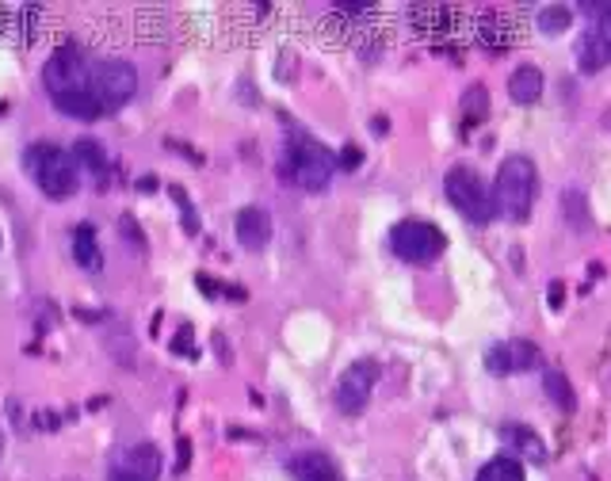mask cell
<instances>
[{"label":"cell","instance_id":"obj_1","mask_svg":"<svg viewBox=\"0 0 611 481\" xmlns=\"http://www.w3.org/2000/svg\"><path fill=\"white\" fill-rule=\"evenodd\" d=\"M92 69H96V62L88 58V54L81 46H58L46 58L43 65V84L50 92L54 107L62 111V115L69 119H100V107L96 100H92Z\"/></svg>","mask_w":611,"mask_h":481},{"label":"cell","instance_id":"obj_2","mask_svg":"<svg viewBox=\"0 0 611 481\" xmlns=\"http://www.w3.org/2000/svg\"><path fill=\"white\" fill-rule=\"evenodd\" d=\"M24 164H27V176L34 180V188H39L46 199H54V202L73 199L77 188H81L77 161H73V153H65L62 145L34 142V145H27Z\"/></svg>","mask_w":611,"mask_h":481},{"label":"cell","instance_id":"obj_3","mask_svg":"<svg viewBox=\"0 0 611 481\" xmlns=\"http://www.w3.org/2000/svg\"><path fill=\"white\" fill-rule=\"evenodd\" d=\"M535 195H539V172H535V161L512 153L505 157V164L497 169V183H493V202L497 214H505L508 221H524L535 207Z\"/></svg>","mask_w":611,"mask_h":481},{"label":"cell","instance_id":"obj_4","mask_svg":"<svg viewBox=\"0 0 611 481\" xmlns=\"http://www.w3.org/2000/svg\"><path fill=\"white\" fill-rule=\"evenodd\" d=\"M280 172L306 191H325L332 172H337V153H329L321 142H313L306 134H291Z\"/></svg>","mask_w":611,"mask_h":481},{"label":"cell","instance_id":"obj_5","mask_svg":"<svg viewBox=\"0 0 611 481\" xmlns=\"http://www.w3.org/2000/svg\"><path fill=\"white\" fill-rule=\"evenodd\" d=\"M443 191H448L451 207L470 218L474 226H489V221L497 218V202H493V188L486 180H481L474 169H467V164H458V169L448 172V180H443Z\"/></svg>","mask_w":611,"mask_h":481},{"label":"cell","instance_id":"obj_6","mask_svg":"<svg viewBox=\"0 0 611 481\" xmlns=\"http://www.w3.org/2000/svg\"><path fill=\"white\" fill-rule=\"evenodd\" d=\"M390 245L394 252L401 256L405 264H436L443 249H448V237H443L439 226H432V221H424V218H405L398 221V226L390 230Z\"/></svg>","mask_w":611,"mask_h":481},{"label":"cell","instance_id":"obj_7","mask_svg":"<svg viewBox=\"0 0 611 481\" xmlns=\"http://www.w3.org/2000/svg\"><path fill=\"white\" fill-rule=\"evenodd\" d=\"M138 92V69L123 58H107V62H96L92 69V100H96L100 115L107 111H119L134 100Z\"/></svg>","mask_w":611,"mask_h":481},{"label":"cell","instance_id":"obj_8","mask_svg":"<svg viewBox=\"0 0 611 481\" xmlns=\"http://www.w3.org/2000/svg\"><path fill=\"white\" fill-rule=\"evenodd\" d=\"M375 382H379V363L375 359H356V363H351L348 371L340 375V382H337L340 413H348V417L363 413L367 401H371V394H375Z\"/></svg>","mask_w":611,"mask_h":481},{"label":"cell","instance_id":"obj_9","mask_svg":"<svg viewBox=\"0 0 611 481\" xmlns=\"http://www.w3.org/2000/svg\"><path fill=\"white\" fill-rule=\"evenodd\" d=\"M161 477V447L157 443H134L111 462L107 481H157Z\"/></svg>","mask_w":611,"mask_h":481},{"label":"cell","instance_id":"obj_10","mask_svg":"<svg viewBox=\"0 0 611 481\" xmlns=\"http://www.w3.org/2000/svg\"><path fill=\"white\" fill-rule=\"evenodd\" d=\"M539 363V348L531 340H505L493 344L486 351V367L493 375H512V371H527V367Z\"/></svg>","mask_w":611,"mask_h":481},{"label":"cell","instance_id":"obj_11","mask_svg":"<svg viewBox=\"0 0 611 481\" xmlns=\"http://www.w3.org/2000/svg\"><path fill=\"white\" fill-rule=\"evenodd\" d=\"M233 233L241 240V249H249V252H261L268 249V240H271V218L264 207H245L237 214L233 221Z\"/></svg>","mask_w":611,"mask_h":481},{"label":"cell","instance_id":"obj_12","mask_svg":"<svg viewBox=\"0 0 611 481\" xmlns=\"http://www.w3.org/2000/svg\"><path fill=\"white\" fill-rule=\"evenodd\" d=\"M291 477L294 481H344L340 466L325 451H299L291 458Z\"/></svg>","mask_w":611,"mask_h":481},{"label":"cell","instance_id":"obj_13","mask_svg":"<svg viewBox=\"0 0 611 481\" xmlns=\"http://www.w3.org/2000/svg\"><path fill=\"white\" fill-rule=\"evenodd\" d=\"M73 260H77L84 271L103 268V252H100V240H96L92 221H77V226H73Z\"/></svg>","mask_w":611,"mask_h":481},{"label":"cell","instance_id":"obj_14","mask_svg":"<svg viewBox=\"0 0 611 481\" xmlns=\"http://www.w3.org/2000/svg\"><path fill=\"white\" fill-rule=\"evenodd\" d=\"M455 12L458 8H448V5H417V8H409L413 27L424 34V39H439V34L455 24Z\"/></svg>","mask_w":611,"mask_h":481},{"label":"cell","instance_id":"obj_15","mask_svg":"<svg viewBox=\"0 0 611 481\" xmlns=\"http://www.w3.org/2000/svg\"><path fill=\"white\" fill-rule=\"evenodd\" d=\"M607 62H611V39H607V34H600L596 27L585 31L581 43H577V65L585 73H600Z\"/></svg>","mask_w":611,"mask_h":481},{"label":"cell","instance_id":"obj_16","mask_svg":"<svg viewBox=\"0 0 611 481\" xmlns=\"http://www.w3.org/2000/svg\"><path fill=\"white\" fill-rule=\"evenodd\" d=\"M508 96H512V103H520V107L539 103V96H543V73L535 69V65H520L508 77Z\"/></svg>","mask_w":611,"mask_h":481},{"label":"cell","instance_id":"obj_17","mask_svg":"<svg viewBox=\"0 0 611 481\" xmlns=\"http://www.w3.org/2000/svg\"><path fill=\"white\" fill-rule=\"evenodd\" d=\"M73 161H77V169H81V172L96 176V183L107 180V153H103V145H100V142L77 138V142H73Z\"/></svg>","mask_w":611,"mask_h":481},{"label":"cell","instance_id":"obj_18","mask_svg":"<svg viewBox=\"0 0 611 481\" xmlns=\"http://www.w3.org/2000/svg\"><path fill=\"white\" fill-rule=\"evenodd\" d=\"M501 436L512 443V447L516 451H524L531 462H543L547 458V447H543V439L539 436H535L531 428H527V424H505V428H501Z\"/></svg>","mask_w":611,"mask_h":481},{"label":"cell","instance_id":"obj_19","mask_svg":"<svg viewBox=\"0 0 611 481\" xmlns=\"http://www.w3.org/2000/svg\"><path fill=\"white\" fill-rule=\"evenodd\" d=\"M478 481H527V474H524V462L520 458L497 455V458H489L486 466L478 470Z\"/></svg>","mask_w":611,"mask_h":481},{"label":"cell","instance_id":"obj_20","mask_svg":"<svg viewBox=\"0 0 611 481\" xmlns=\"http://www.w3.org/2000/svg\"><path fill=\"white\" fill-rule=\"evenodd\" d=\"M478 39L493 46V50H505L512 43V31L505 27V15L501 12H481V20H478Z\"/></svg>","mask_w":611,"mask_h":481},{"label":"cell","instance_id":"obj_21","mask_svg":"<svg viewBox=\"0 0 611 481\" xmlns=\"http://www.w3.org/2000/svg\"><path fill=\"white\" fill-rule=\"evenodd\" d=\"M543 390H547V398L558 405L562 413H573V409H577V394H573V386H569V378H566L562 371H547Z\"/></svg>","mask_w":611,"mask_h":481},{"label":"cell","instance_id":"obj_22","mask_svg":"<svg viewBox=\"0 0 611 481\" xmlns=\"http://www.w3.org/2000/svg\"><path fill=\"white\" fill-rule=\"evenodd\" d=\"M569 24H573V12L566 5H547L539 12V31H547V34H562Z\"/></svg>","mask_w":611,"mask_h":481},{"label":"cell","instance_id":"obj_23","mask_svg":"<svg viewBox=\"0 0 611 481\" xmlns=\"http://www.w3.org/2000/svg\"><path fill=\"white\" fill-rule=\"evenodd\" d=\"M566 211H569V221L573 230H588V211H585V195L577 188L566 191Z\"/></svg>","mask_w":611,"mask_h":481},{"label":"cell","instance_id":"obj_24","mask_svg":"<svg viewBox=\"0 0 611 481\" xmlns=\"http://www.w3.org/2000/svg\"><path fill=\"white\" fill-rule=\"evenodd\" d=\"M462 103H467V119H481V115H486V103H489V92L481 84H474V88H467Z\"/></svg>","mask_w":611,"mask_h":481},{"label":"cell","instance_id":"obj_25","mask_svg":"<svg viewBox=\"0 0 611 481\" xmlns=\"http://www.w3.org/2000/svg\"><path fill=\"white\" fill-rule=\"evenodd\" d=\"M119 233H123L126 245H134V252H145V237H142L138 221H134L131 214H123V218H119Z\"/></svg>","mask_w":611,"mask_h":481},{"label":"cell","instance_id":"obj_26","mask_svg":"<svg viewBox=\"0 0 611 481\" xmlns=\"http://www.w3.org/2000/svg\"><path fill=\"white\" fill-rule=\"evenodd\" d=\"M581 12H588L592 20H596V31H600V34H607V39H611V5H596V0H592V5H588V0H585V5H581Z\"/></svg>","mask_w":611,"mask_h":481},{"label":"cell","instance_id":"obj_27","mask_svg":"<svg viewBox=\"0 0 611 481\" xmlns=\"http://www.w3.org/2000/svg\"><path fill=\"white\" fill-rule=\"evenodd\" d=\"M172 351H176V356H195V332H192V325H183L172 337Z\"/></svg>","mask_w":611,"mask_h":481},{"label":"cell","instance_id":"obj_28","mask_svg":"<svg viewBox=\"0 0 611 481\" xmlns=\"http://www.w3.org/2000/svg\"><path fill=\"white\" fill-rule=\"evenodd\" d=\"M172 199H176V207L183 211V230H188V233H199V218H195V211L188 207V199H183V188H172Z\"/></svg>","mask_w":611,"mask_h":481},{"label":"cell","instance_id":"obj_29","mask_svg":"<svg viewBox=\"0 0 611 481\" xmlns=\"http://www.w3.org/2000/svg\"><path fill=\"white\" fill-rule=\"evenodd\" d=\"M360 164H363L360 145H344V150H340V157H337V169H344V172H356Z\"/></svg>","mask_w":611,"mask_h":481},{"label":"cell","instance_id":"obj_30","mask_svg":"<svg viewBox=\"0 0 611 481\" xmlns=\"http://www.w3.org/2000/svg\"><path fill=\"white\" fill-rule=\"evenodd\" d=\"M188 462H192V439H180L176 443V474L188 470Z\"/></svg>","mask_w":611,"mask_h":481},{"label":"cell","instance_id":"obj_31","mask_svg":"<svg viewBox=\"0 0 611 481\" xmlns=\"http://www.w3.org/2000/svg\"><path fill=\"white\" fill-rule=\"evenodd\" d=\"M332 12H340V15H367V12H375V5H367V0H360V5H332Z\"/></svg>","mask_w":611,"mask_h":481},{"label":"cell","instance_id":"obj_32","mask_svg":"<svg viewBox=\"0 0 611 481\" xmlns=\"http://www.w3.org/2000/svg\"><path fill=\"white\" fill-rule=\"evenodd\" d=\"M547 299H550V306H562V283H550V294H547Z\"/></svg>","mask_w":611,"mask_h":481},{"label":"cell","instance_id":"obj_33","mask_svg":"<svg viewBox=\"0 0 611 481\" xmlns=\"http://www.w3.org/2000/svg\"><path fill=\"white\" fill-rule=\"evenodd\" d=\"M0 455H5V432H0Z\"/></svg>","mask_w":611,"mask_h":481}]
</instances>
